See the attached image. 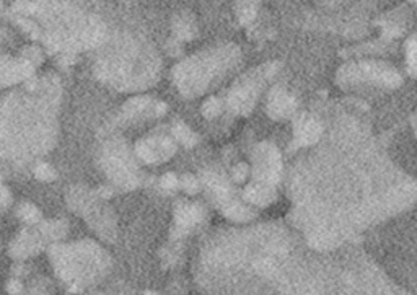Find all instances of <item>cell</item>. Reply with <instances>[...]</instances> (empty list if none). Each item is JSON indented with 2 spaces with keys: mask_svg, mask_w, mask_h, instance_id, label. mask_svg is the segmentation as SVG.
Masks as SVG:
<instances>
[{
  "mask_svg": "<svg viewBox=\"0 0 417 295\" xmlns=\"http://www.w3.org/2000/svg\"><path fill=\"white\" fill-rule=\"evenodd\" d=\"M176 135L180 137V140H182V142H184V144H187V145H192V142L196 140L194 134H192L189 129H186L184 126H178V127H176Z\"/></svg>",
  "mask_w": 417,
  "mask_h": 295,
  "instance_id": "6da1fadb",
  "label": "cell"
},
{
  "mask_svg": "<svg viewBox=\"0 0 417 295\" xmlns=\"http://www.w3.org/2000/svg\"><path fill=\"white\" fill-rule=\"evenodd\" d=\"M161 186L166 188V189H173V188L178 186V180L173 173H168L163 178H161Z\"/></svg>",
  "mask_w": 417,
  "mask_h": 295,
  "instance_id": "7a4b0ae2",
  "label": "cell"
},
{
  "mask_svg": "<svg viewBox=\"0 0 417 295\" xmlns=\"http://www.w3.org/2000/svg\"><path fill=\"white\" fill-rule=\"evenodd\" d=\"M36 175H38V178H41V180H51V178L54 176V173L48 165H39Z\"/></svg>",
  "mask_w": 417,
  "mask_h": 295,
  "instance_id": "3957f363",
  "label": "cell"
},
{
  "mask_svg": "<svg viewBox=\"0 0 417 295\" xmlns=\"http://www.w3.org/2000/svg\"><path fill=\"white\" fill-rule=\"evenodd\" d=\"M182 188H184L187 192H196L197 191V181L192 176H186L184 180H182Z\"/></svg>",
  "mask_w": 417,
  "mask_h": 295,
  "instance_id": "277c9868",
  "label": "cell"
},
{
  "mask_svg": "<svg viewBox=\"0 0 417 295\" xmlns=\"http://www.w3.org/2000/svg\"><path fill=\"white\" fill-rule=\"evenodd\" d=\"M218 109H220V106L217 105L215 100L207 101V103L204 105V113H206V116H213L215 113H218Z\"/></svg>",
  "mask_w": 417,
  "mask_h": 295,
  "instance_id": "5b68a950",
  "label": "cell"
},
{
  "mask_svg": "<svg viewBox=\"0 0 417 295\" xmlns=\"http://www.w3.org/2000/svg\"><path fill=\"white\" fill-rule=\"evenodd\" d=\"M23 217L28 222H34L36 218H39V212L34 207H23Z\"/></svg>",
  "mask_w": 417,
  "mask_h": 295,
  "instance_id": "8992f818",
  "label": "cell"
},
{
  "mask_svg": "<svg viewBox=\"0 0 417 295\" xmlns=\"http://www.w3.org/2000/svg\"><path fill=\"white\" fill-rule=\"evenodd\" d=\"M233 175H235V180H236V181H243V180L246 178V175H248L246 166H245V165H238Z\"/></svg>",
  "mask_w": 417,
  "mask_h": 295,
  "instance_id": "52a82bcc",
  "label": "cell"
}]
</instances>
